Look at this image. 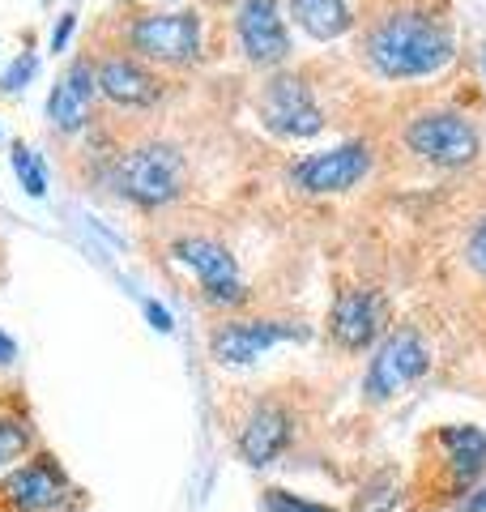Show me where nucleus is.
I'll return each instance as SVG.
<instances>
[{
	"label": "nucleus",
	"instance_id": "1",
	"mask_svg": "<svg viewBox=\"0 0 486 512\" xmlns=\"http://www.w3.org/2000/svg\"><path fill=\"white\" fill-rule=\"evenodd\" d=\"M363 52L384 77H427L452 60V30L423 9H397L367 30Z\"/></svg>",
	"mask_w": 486,
	"mask_h": 512
},
{
	"label": "nucleus",
	"instance_id": "2",
	"mask_svg": "<svg viewBox=\"0 0 486 512\" xmlns=\"http://www.w3.org/2000/svg\"><path fill=\"white\" fill-rule=\"evenodd\" d=\"M184 154L171 141H141L116 163V192L137 210H162L184 192Z\"/></svg>",
	"mask_w": 486,
	"mask_h": 512
},
{
	"label": "nucleus",
	"instance_id": "3",
	"mask_svg": "<svg viewBox=\"0 0 486 512\" xmlns=\"http://www.w3.org/2000/svg\"><path fill=\"white\" fill-rule=\"evenodd\" d=\"M128 47L150 64H167V69H184L201 56V18L192 9H158L141 13L128 26Z\"/></svg>",
	"mask_w": 486,
	"mask_h": 512
},
{
	"label": "nucleus",
	"instance_id": "4",
	"mask_svg": "<svg viewBox=\"0 0 486 512\" xmlns=\"http://www.w3.org/2000/svg\"><path fill=\"white\" fill-rule=\"evenodd\" d=\"M427 367H431V350L423 342V333L401 325L376 346V355H371V363H367L363 393L371 397V402H393L397 393H405L414 380L427 376Z\"/></svg>",
	"mask_w": 486,
	"mask_h": 512
},
{
	"label": "nucleus",
	"instance_id": "5",
	"mask_svg": "<svg viewBox=\"0 0 486 512\" xmlns=\"http://www.w3.org/2000/svg\"><path fill=\"white\" fill-rule=\"evenodd\" d=\"M405 146L431 167H469L482 150V137L457 111H423L405 124Z\"/></svg>",
	"mask_w": 486,
	"mask_h": 512
},
{
	"label": "nucleus",
	"instance_id": "6",
	"mask_svg": "<svg viewBox=\"0 0 486 512\" xmlns=\"http://www.w3.org/2000/svg\"><path fill=\"white\" fill-rule=\"evenodd\" d=\"M171 256L197 274L201 295L214 303V308H239V303H248V286H243V278H239L235 256L226 252L218 239L184 235V239L171 244Z\"/></svg>",
	"mask_w": 486,
	"mask_h": 512
},
{
	"label": "nucleus",
	"instance_id": "7",
	"mask_svg": "<svg viewBox=\"0 0 486 512\" xmlns=\"http://www.w3.org/2000/svg\"><path fill=\"white\" fill-rule=\"evenodd\" d=\"M261 124L269 133L278 137H290V141H303V137H316L324 128V116H320V103L312 99V86L303 82L295 73H278L273 82L261 90Z\"/></svg>",
	"mask_w": 486,
	"mask_h": 512
},
{
	"label": "nucleus",
	"instance_id": "8",
	"mask_svg": "<svg viewBox=\"0 0 486 512\" xmlns=\"http://www.w3.org/2000/svg\"><path fill=\"white\" fill-rule=\"evenodd\" d=\"M388 299L376 286H346L333 299L329 333L342 350H367L388 338Z\"/></svg>",
	"mask_w": 486,
	"mask_h": 512
},
{
	"label": "nucleus",
	"instance_id": "9",
	"mask_svg": "<svg viewBox=\"0 0 486 512\" xmlns=\"http://www.w3.org/2000/svg\"><path fill=\"white\" fill-rule=\"evenodd\" d=\"M367 171H371V146H367V141H346V146H333L324 154L299 158L295 171H290V180H295L303 192H316V197H324V192L354 188Z\"/></svg>",
	"mask_w": 486,
	"mask_h": 512
},
{
	"label": "nucleus",
	"instance_id": "10",
	"mask_svg": "<svg viewBox=\"0 0 486 512\" xmlns=\"http://www.w3.org/2000/svg\"><path fill=\"white\" fill-rule=\"evenodd\" d=\"M235 35L243 56L252 64H265V69L290 56V35H286V18L278 0H243L235 13Z\"/></svg>",
	"mask_w": 486,
	"mask_h": 512
},
{
	"label": "nucleus",
	"instance_id": "11",
	"mask_svg": "<svg viewBox=\"0 0 486 512\" xmlns=\"http://www.w3.org/2000/svg\"><path fill=\"white\" fill-rule=\"evenodd\" d=\"M286 338H303V329L286 325V320H226L209 333V355L222 367H243Z\"/></svg>",
	"mask_w": 486,
	"mask_h": 512
},
{
	"label": "nucleus",
	"instance_id": "12",
	"mask_svg": "<svg viewBox=\"0 0 486 512\" xmlns=\"http://www.w3.org/2000/svg\"><path fill=\"white\" fill-rule=\"evenodd\" d=\"M290 440H295V419H290V410L278 406V402H261V406H252L248 419L239 423L235 448L252 470H265L286 453Z\"/></svg>",
	"mask_w": 486,
	"mask_h": 512
},
{
	"label": "nucleus",
	"instance_id": "13",
	"mask_svg": "<svg viewBox=\"0 0 486 512\" xmlns=\"http://www.w3.org/2000/svg\"><path fill=\"white\" fill-rule=\"evenodd\" d=\"M0 495L18 512H52L64 504V495H73V487H69V474L60 470V461L43 453V457L22 461V466L5 478Z\"/></svg>",
	"mask_w": 486,
	"mask_h": 512
},
{
	"label": "nucleus",
	"instance_id": "14",
	"mask_svg": "<svg viewBox=\"0 0 486 512\" xmlns=\"http://www.w3.org/2000/svg\"><path fill=\"white\" fill-rule=\"evenodd\" d=\"M435 448L444 457V474L452 491H474L478 478L486 474V431L474 423H448L435 431Z\"/></svg>",
	"mask_w": 486,
	"mask_h": 512
},
{
	"label": "nucleus",
	"instance_id": "15",
	"mask_svg": "<svg viewBox=\"0 0 486 512\" xmlns=\"http://www.w3.org/2000/svg\"><path fill=\"white\" fill-rule=\"evenodd\" d=\"M99 73V94L116 107H154L162 99V82L154 69H145L137 56H103L94 64Z\"/></svg>",
	"mask_w": 486,
	"mask_h": 512
},
{
	"label": "nucleus",
	"instance_id": "16",
	"mask_svg": "<svg viewBox=\"0 0 486 512\" xmlns=\"http://www.w3.org/2000/svg\"><path fill=\"white\" fill-rule=\"evenodd\" d=\"M99 94V73H94V60H73L64 77L56 82L52 99H47V120L60 133H77L90 120V103Z\"/></svg>",
	"mask_w": 486,
	"mask_h": 512
},
{
	"label": "nucleus",
	"instance_id": "17",
	"mask_svg": "<svg viewBox=\"0 0 486 512\" xmlns=\"http://www.w3.org/2000/svg\"><path fill=\"white\" fill-rule=\"evenodd\" d=\"M290 13H295V22L303 35H312L320 43L329 39H342L350 30V5L346 0H290Z\"/></svg>",
	"mask_w": 486,
	"mask_h": 512
},
{
	"label": "nucleus",
	"instance_id": "18",
	"mask_svg": "<svg viewBox=\"0 0 486 512\" xmlns=\"http://www.w3.org/2000/svg\"><path fill=\"white\" fill-rule=\"evenodd\" d=\"M393 504H397V478H393V470H380L371 483H363L359 512H388Z\"/></svg>",
	"mask_w": 486,
	"mask_h": 512
},
{
	"label": "nucleus",
	"instance_id": "19",
	"mask_svg": "<svg viewBox=\"0 0 486 512\" xmlns=\"http://www.w3.org/2000/svg\"><path fill=\"white\" fill-rule=\"evenodd\" d=\"M13 171H18V180H22V188L30 192V197H43L47 192L43 163H39V154L30 146H13Z\"/></svg>",
	"mask_w": 486,
	"mask_h": 512
},
{
	"label": "nucleus",
	"instance_id": "20",
	"mask_svg": "<svg viewBox=\"0 0 486 512\" xmlns=\"http://www.w3.org/2000/svg\"><path fill=\"white\" fill-rule=\"evenodd\" d=\"M26 448H30V427L22 419H0V470L26 457Z\"/></svg>",
	"mask_w": 486,
	"mask_h": 512
},
{
	"label": "nucleus",
	"instance_id": "21",
	"mask_svg": "<svg viewBox=\"0 0 486 512\" xmlns=\"http://www.w3.org/2000/svg\"><path fill=\"white\" fill-rule=\"evenodd\" d=\"M261 512H337V508L303 500V495H290L282 487H269V491H261Z\"/></svg>",
	"mask_w": 486,
	"mask_h": 512
},
{
	"label": "nucleus",
	"instance_id": "22",
	"mask_svg": "<svg viewBox=\"0 0 486 512\" xmlns=\"http://www.w3.org/2000/svg\"><path fill=\"white\" fill-rule=\"evenodd\" d=\"M35 73H39V56H35V52H22L5 73H0V90H5V94H18V90H26V82H30Z\"/></svg>",
	"mask_w": 486,
	"mask_h": 512
},
{
	"label": "nucleus",
	"instance_id": "23",
	"mask_svg": "<svg viewBox=\"0 0 486 512\" xmlns=\"http://www.w3.org/2000/svg\"><path fill=\"white\" fill-rule=\"evenodd\" d=\"M465 256H469V265L478 269V274L486 278V218L478 222L474 231H469V244H465Z\"/></svg>",
	"mask_w": 486,
	"mask_h": 512
},
{
	"label": "nucleus",
	"instance_id": "24",
	"mask_svg": "<svg viewBox=\"0 0 486 512\" xmlns=\"http://www.w3.org/2000/svg\"><path fill=\"white\" fill-rule=\"evenodd\" d=\"M73 26H77V13H64V18H60V26L52 30V52H64V47H69Z\"/></svg>",
	"mask_w": 486,
	"mask_h": 512
},
{
	"label": "nucleus",
	"instance_id": "25",
	"mask_svg": "<svg viewBox=\"0 0 486 512\" xmlns=\"http://www.w3.org/2000/svg\"><path fill=\"white\" fill-rule=\"evenodd\" d=\"M145 316H150V325L158 329V333H171L175 325H171V312L162 308V303H154V299H145Z\"/></svg>",
	"mask_w": 486,
	"mask_h": 512
},
{
	"label": "nucleus",
	"instance_id": "26",
	"mask_svg": "<svg viewBox=\"0 0 486 512\" xmlns=\"http://www.w3.org/2000/svg\"><path fill=\"white\" fill-rule=\"evenodd\" d=\"M13 359H18V342H13V338H9V333H5V329H0V367H9Z\"/></svg>",
	"mask_w": 486,
	"mask_h": 512
},
{
	"label": "nucleus",
	"instance_id": "27",
	"mask_svg": "<svg viewBox=\"0 0 486 512\" xmlns=\"http://www.w3.org/2000/svg\"><path fill=\"white\" fill-rule=\"evenodd\" d=\"M482 60H486V56H482Z\"/></svg>",
	"mask_w": 486,
	"mask_h": 512
},
{
	"label": "nucleus",
	"instance_id": "28",
	"mask_svg": "<svg viewBox=\"0 0 486 512\" xmlns=\"http://www.w3.org/2000/svg\"><path fill=\"white\" fill-rule=\"evenodd\" d=\"M482 504H486V500H482Z\"/></svg>",
	"mask_w": 486,
	"mask_h": 512
}]
</instances>
